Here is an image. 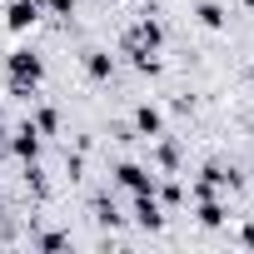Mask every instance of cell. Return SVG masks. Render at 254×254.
<instances>
[{"label": "cell", "mask_w": 254, "mask_h": 254, "mask_svg": "<svg viewBox=\"0 0 254 254\" xmlns=\"http://www.w3.org/2000/svg\"><path fill=\"white\" fill-rule=\"evenodd\" d=\"M40 10H50V15L70 20V15H75V0H40Z\"/></svg>", "instance_id": "cell-16"}, {"label": "cell", "mask_w": 254, "mask_h": 254, "mask_svg": "<svg viewBox=\"0 0 254 254\" xmlns=\"http://www.w3.org/2000/svg\"><path fill=\"white\" fill-rule=\"evenodd\" d=\"M45 10H40V0H10V5H5V30H30L35 20H40Z\"/></svg>", "instance_id": "cell-5"}, {"label": "cell", "mask_w": 254, "mask_h": 254, "mask_svg": "<svg viewBox=\"0 0 254 254\" xmlns=\"http://www.w3.org/2000/svg\"><path fill=\"white\" fill-rule=\"evenodd\" d=\"M5 75H10V95H15V100H30L35 85L45 80V60H40V50H30V45L10 50V55H5Z\"/></svg>", "instance_id": "cell-1"}, {"label": "cell", "mask_w": 254, "mask_h": 254, "mask_svg": "<svg viewBox=\"0 0 254 254\" xmlns=\"http://www.w3.org/2000/svg\"><path fill=\"white\" fill-rule=\"evenodd\" d=\"M95 219H100V224H120L125 214H120V209H115L110 199H95Z\"/></svg>", "instance_id": "cell-15"}, {"label": "cell", "mask_w": 254, "mask_h": 254, "mask_svg": "<svg viewBox=\"0 0 254 254\" xmlns=\"http://www.w3.org/2000/svg\"><path fill=\"white\" fill-rule=\"evenodd\" d=\"M130 65H135L140 75H160V55H155V50H130Z\"/></svg>", "instance_id": "cell-13"}, {"label": "cell", "mask_w": 254, "mask_h": 254, "mask_svg": "<svg viewBox=\"0 0 254 254\" xmlns=\"http://www.w3.org/2000/svg\"><path fill=\"white\" fill-rule=\"evenodd\" d=\"M30 125H35L40 135H60V110L55 105H35L30 110Z\"/></svg>", "instance_id": "cell-12"}, {"label": "cell", "mask_w": 254, "mask_h": 254, "mask_svg": "<svg viewBox=\"0 0 254 254\" xmlns=\"http://www.w3.org/2000/svg\"><path fill=\"white\" fill-rule=\"evenodd\" d=\"M194 219H199L204 229H219V224L229 219V209H224L219 194H199V199H194Z\"/></svg>", "instance_id": "cell-8"}, {"label": "cell", "mask_w": 254, "mask_h": 254, "mask_svg": "<svg viewBox=\"0 0 254 254\" xmlns=\"http://www.w3.org/2000/svg\"><path fill=\"white\" fill-rule=\"evenodd\" d=\"M0 160H5V125H0Z\"/></svg>", "instance_id": "cell-18"}, {"label": "cell", "mask_w": 254, "mask_h": 254, "mask_svg": "<svg viewBox=\"0 0 254 254\" xmlns=\"http://www.w3.org/2000/svg\"><path fill=\"white\" fill-rule=\"evenodd\" d=\"M40 140H45V135L35 130V125H30V120H20L15 130L5 135V150H10L20 165H30V160H40Z\"/></svg>", "instance_id": "cell-4"}, {"label": "cell", "mask_w": 254, "mask_h": 254, "mask_svg": "<svg viewBox=\"0 0 254 254\" xmlns=\"http://www.w3.org/2000/svg\"><path fill=\"white\" fill-rule=\"evenodd\" d=\"M115 185L130 190V194H155L160 175H155L150 165H140V160H125V165H115Z\"/></svg>", "instance_id": "cell-3"}, {"label": "cell", "mask_w": 254, "mask_h": 254, "mask_svg": "<svg viewBox=\"0 0 254 254\" xmlns=\"http://www.w3.org/2000/svg\"><path fill=\"white\" fill-rule=\"evenodd\" d=\"M30 244H35V249H70V234H60V229H45V234H35Z\"/></svg>", "instance_id": "cell-14"}, {"label": "cell", "mask_w": 254, "mask_h": 254, "mask_svg": "<svg viewBox=\"0 0 254 254\" xmlns=\"http://www.w3.org/2000/svg\"><path fill=\"white\" fill-rule=\"evenodd\" d=\"M85 75H90L95 85H105V80L115 75V55H110V50H85Z\"/></svg>", "instance_id": "cell-9"}, {"label": "cell", "mask_w": 254, "mask_h": 254, "mask_svg": "<svg viewBox=\"0 0 254 254\" xmlns=\"http://www.w3.org/2000/svg\"><path fill=\"white\" fill-rule=\"evenodd\" d=\"M160 45H165V25L155 15H140L130 30H125V40H120L125 55H130V50H160Z\"/></svg>", "instance_id": "cell-2"}, {"label": "cell", "mask_w": 254, "mask_h": 254, "mask_svg": "<svg viewBox=\"0 0 254 254\" xmlns=\"http://www.w3.org/2000/svg\"><path fill=\"white\" fill-rule=\"evenodd\" d=\"M194 20H199L204 30H224V25H229V15H224L219 0H199V5H194Z\"/></svg>", "instance_id": "cell-11"}, {"label": "cell", "mask_w": 254, "mask_h": 254, "mask_svg": "<svg viewBox=\"0 0 254 254\" xmlns=\"http://www.w3.org/2000/svg\"><path fill=\"white\" fill-rule=\"evenodd\" d=\"M130 214H135V224H145V229H160V224H165V209H160V194H135Z\"/></svg>", "instance_id": "cell-7"}, {"label": "cell", "mask_w": 254, "mask_h": 254, "mask_svg": "<svg viewBox=\"0 0 254 254\" xmlns=\"http://www.w3.org/2000/svg\"><path fill=\"white\" fill-rule=\"evenodd\" d=\"M130 130H135L140 140H155V135H165V115H160L155 105H135V120H130Z\"/></svg>", "instance_id": "cell-6"}, {"label": "cell", "mask_w": 254, "mask_h": 254, "mask_svg": "<svg viewBox=\"0 0 254 254\" xmlns=\"http://www.w3.org/2000/svg\"><path fill=\"white\" fill-rule=\"evenodd\" d=\"M155 194H165V199H170V204H180V199H185V190H180V185H175V180H170V185H155Z\"/></svg>", "instance_id": "cell-17"}, {"label": "cell", "mask_w": 254, "mask_h": 254, "mask_svg": "<svg viewBox=\"0 0 254 254\" xmlns=\"http://www.w3.org/2000/svg\"><path fill=\"white\" fill-rule=\"evenodd\" d=\"M150 160H155V170L175 175V170H180V145H175V140H160V135H155V150H150Z\"/></svg>", "instance_id": "cell-10"}, {"label": "cell", "mask_w": 254, "mask_h": 254, "mask_svg": "<svg viewBox=\"0 0 254 254\" xmlns=\"http://www.w3.org/2000/svg\"><path fill=\"white\" fill-rule=\"evenodd\" d=\"M0 214H5V194H0Z\"/></svg>", "instance_id": "cell-19"}, {"label": "cell", "mask_w": 254, "mask_h": 254, "mask_svg": "<svg viewBox=\"0 0 254 254\" xmlns=\"http://www.w3.org/2000/svg\"><path fill=\"white\" fill-rule=\"evenodd\" d=\"M249 85H254V70H249Z\"/></svg>", "instance_id": "cell-21"}, {"label": "cell", "mask_w": 254, "mask_h": 254, "mask_svg": "<svg viewBox=\"0 0 254 254\" xmlns=\"http://www.w3.org/2000/svg\"><path fill=\"white\" fill-rule=\"evenodd\" d=\"M244 5H249V10H254V0H244Z\"/></svg>", "instance_id": "cell-20"}]
</instances>
